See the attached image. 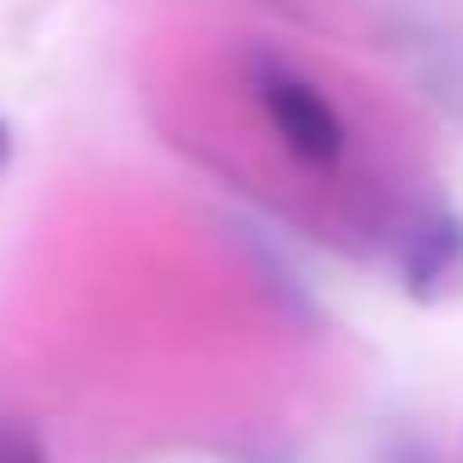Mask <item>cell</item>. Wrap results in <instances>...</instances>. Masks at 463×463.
<instances>
[{"instance_id":"2","label":"cell","mask_w":463,"mask_h":463,"mask_svg":"<svg viewBox=\"0 0 463 463\" xmlns=\"http://www.w3.org/2000/svg\"><path fill=\"white\" fill-rule=\"evenodd\" d=\"M398 279L410 298L446 303L463 291V220L446 208H428L398 238Z\"/></svg>"},{"instance_id":"3","label":"cell","mask_w":463,"mask_h":463,"mask_svg":"<svg viewBox=\"0 0 463 463\" xmlns=\"http://www.w3.org/2000/svg\"><path fill=\"white\" fill-rule=\"evenodd\" d=\"M0 463H48V458H42V439L24 422H6L0 416Z\"/></svg>"},{"instance_id":"4","label":"cell","mask_w":463,"mask_h":463,"mask_svg":"<svg viewBox=\"0 0 463 463\" xmlns=\"http://www.w3.org/2000/svg\"><path fill=\"white\" fill-rule=\"evenodd\" d=\"M0 161H6V125H0Z\"/></svg>"},{"instance_id":"1","label":"cell","mask_w":463,"mask_h":463,"mask_svg":"<svg viewBox=\"0 0 463 463\" xmlns=\"http://www.w3.org/2000/svg\"><path fill=\"white\" fill-rule=\"evenodd\" d=\"M244 71H250V96L268 113V125H273V137L286 143V155H298L303 166L345 161V143H351V137H345V119L309 71H298L279 54H250Z\"/></svg>"}]
</instances>
